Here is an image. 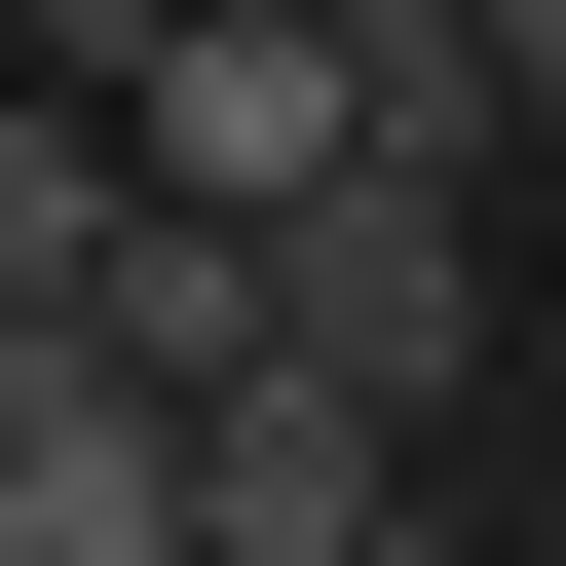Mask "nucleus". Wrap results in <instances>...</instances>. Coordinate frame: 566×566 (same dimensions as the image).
<instances>
[{
  "label": "nucleus",
  "instance_id": "obj_1",
  "mask_svg": "<svg viewBox=\"0 0 566 566\" xmlns=\"http://www.w3.org/2000/svg\"><path fill=\"white\" fill-rule=\"evenodd\" d=\"M0 566H189V378L114 303H0Z\"/></svg>",
  "mask_w": 566,
  "mask_h": 566
},
{
  "label": "nucleus",
  "instance_id": "obj_2",
  "mask_svg": "<svg viewBox=\"0 0 566 566\" xmlns=\"http://www.w3.org/2000/svg\"><path fill=\"white\" fill-rule=\"evenodd\" d=\"M264 264H303V340H340L378 416H453V378H491V189H453V114H378L303 227H264Z\"/></svg>",
  "mask_w": 566,
  "mask_h": 566
},
{
  "label": "nucleus",
  "instance_id": "obj_3",
  "mask_svg": "<svg viewBox=\"0 0 566 566\" xmlns=\"http://www.w3.org/2000/svg\"><path fill=\"white\" fill-rule=\"evenodd\" d=\"M378 491H416V416L340 340H227L189 378V566H378Z\"/></svg>",
  "mask_w": 566,
  "mask_h": 566
},
{
  "label": "nucleus",
  "instance_id": "obj_4",
  "mask_svg": "<svg viewBox=\"0 0 566 566\" xmlns=\"http://www.w3.org/2000/svg\"><path fill=\"white\" fill-rule=\"evenodd\" d=\"M114 114H151V189H264V227H303V189L378 151V39H340V0H189Z\"/></svg>",
  "mask_w": 566,
  "mask_h": 566
},
{
  "label": "nucleus",
  "instance_id": "obj_5",
  "mask_svg": "<svg viewBox=\"0 0 566 566\" xmlns=\"http://www.w3.org/2000/svg\"><path fill=\"white\" fill-rule=\"evenodd\" d=\"M114 189H151V114L0 39V303H76V264H114Z\"/></svg>",
  "mask_w": 566,
  "mask_h": 566
},
{
  "label": "nucleus",
  "instance_id": "obj_6",
  "mask_svg": "<svg viewBox=\"0 0 566 566\" xmlns=\"http://www.w3.org/2000/svg\"><path fill=\"white\" fill-rule=\"evenodd\" d=\"M340 39H378V114H453V151L528 114V76H491V0H340Z\"/></svg>",
  "mask_w": 566,
  "mask_h": 566
},
{
  "label": "nucleus",
  "instance_id": "obj_7",
  "mask_svg": "<svg viewBox=\"0 0 566 566\" xmlns=\"http://www.w3.org/2000/svg\"><path fill=\"white\" fill-rule=\"evenodd\" d=\"M491 76H528V114H566V0H491Z\"/></svg>",
  "mask_w": 566,
  "mask_h": 566
}]
</instances>
